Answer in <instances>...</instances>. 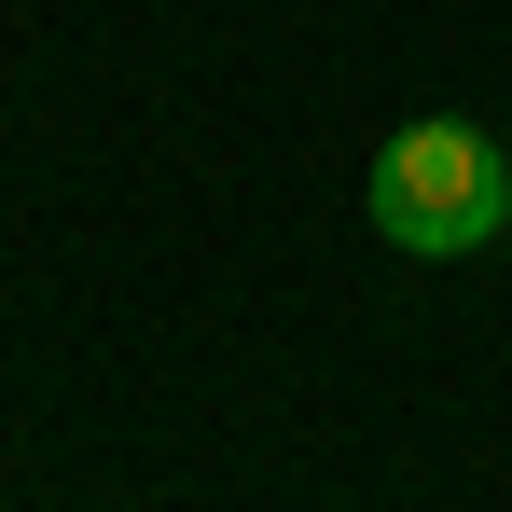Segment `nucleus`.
Here are the masks:
<instances>
[{
	"label": "nucleus",
	"instance_id": "f257e3e1",
	"mask_svg": "<svg viewBox=\"0 0 512 512\" xmlns=\"http://www.w3.org/2000/svg\"><path fill=\"white\" fill-rule=\"evenodd\" d=\"M512 208V153L485 139V125H457V111H429V125H402L388 153H374V236L416 263H457L485 250Z\"/></svg>",
	"mask_w": 512,
	"mask_h": 512
},
{
	"label": "nucleus",
	"instance_id": "f03ea898",
	"mask_svg": "<svg viewBox=\"0 0 512 512\" xmlns=\"http://www.w3.org/2000/svg\"><path fill=\"white\" fill-rule=\"evenodd\" d=\"M499 236H512V208H499Z\"/></svg>",
	"mask_w": 512,
	"mask_h": 512
}]
</instances>
